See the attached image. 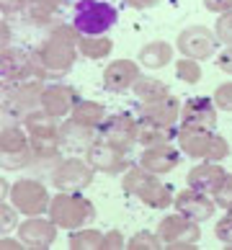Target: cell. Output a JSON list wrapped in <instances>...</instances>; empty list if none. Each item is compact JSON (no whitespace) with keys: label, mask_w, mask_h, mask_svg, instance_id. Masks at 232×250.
I'll return each instance as SVG.
<instances>
[{"label":"cell","mask_w":232,"mask_h":250,"mask_svg":"<svg viewBox=\"0 0 232 250\" xmlns=\"http://www.w3.org/2000/svg\"><path fill=\"white\" fill-rule=\"evenodd\" d=\"M49 219L62 229H80L85 225H93L96 219V207L83 199L75 191H60L57 196H52L49 204Z\"/></svg>","instance_id":"1"},{"label":"cell","mask_w":232,"mask_h":250,"mask_svg":"<svg viewBox=\"0 0 232 250\" xmlns=\"http://www.w3.org/2000/svg\"><path fill=\"white\" fill-rule=\"evenodd\" d=\"M124 191L129 196H137L139 201H145L150 209H165L173 207V191L170 186H165L163 181H157V175L145 170L142 165L129 168L124 173Z\"/></svg>","instance_id":"2"},{"label":"cell","mask_w":232,"mask_h":250,"mask_svg":"<svg viewBox=\"0 0 232 250\" xmlns=\"http://www.w3.org/2000/svg\"><path fill=\"white\" fill-rule=\"evenodd\" d=\"M0 155H3V170H21L36 163L31 150L29 132L21 122H3L0 129Z\"/></svg>","instance_id":"3"},{"label":"cell","mask_w":232,"mask_h":250,"mask_svg":"<svg viewBox=\"0 0 232 250\" xmlns=\"http://www.w3.org/2000/svg\"><path fill=\"white\" fill-rule=\"evenodd\" d=\"M116 23V11L106 0H78L75 13H72V26L75 31L85 36H101Z\"/></svg>","instance_id":"4"},{"label":"cell","mask_w":232,"mask_h":250,"mask_svg":"<svg viewBox=\"0 0 232 250\" xmlns=\"http://www.w3.org/2000/svg\"><path fill=\"white\" fill-rule=\"evenodd\" d=\"M8 201L26 217H42L44 211H49L52 196H49V191H46L44 183L34 181V178H21L11 186Z\"/></svg>","instance_id":"5"},{"label":"cell","mask_w":232,"mask_h":250,"mask_svg":"<svg viewBox=\"0 0 232 250\" xmlns=\"http://www.w3.org/2000/svg\"><path fill=\"white\" fill-rule=\"evenodd\" d=\"M157 235L163 237L165 248L186 250V248H196L199 245L201 227H199V222H193L189 217H183L181 211H175V214H168V217L160 219V225H157Z\"/></svg>","instance_id":"6"},{"label":"cell","mask_w":232,"mask_h":250,"mask_svg":"<svg viewBox=\"0 0 232 250\" xmlns=\"http://www.w3.org/2000/svg\"><path fill=\"white\" fill-rule=\"evenodd\" d=\"M93 173L96 168L88 160H80V157L70 155L67 160H60L57 168L52 170V186L57 191H85L93 183Z\"/></svg>","instance_id":"7"},{"label":"cell","mask_w":232,"mask_h":250,"mask_svg":"<svg viewBox=\"0 0 232 250\" xmlns=\"http://www.w3.org/2000/svg\"><path fill=\"white\" fill-rule=\"evenodd\" d=\"M85 160L96 168V173H106V175H119V173L129 170L127 150H122V147H116L111 142H104V140H96L88 147Z\"/></svg>","instance_id":"8"},{"label":"cell","mask_w":232,"mask_h":250,"mask_svg":"<svg viewBox=\"0 0 232 250\" xmlns=\"http://www.w3.org/2000/svg\"><path fill=\"white\" fill-rule=\"evenodd\" d=\"M178 126L214 132V129H217V104H214V101H209V98H189L181 106Z\"/></svg>","instance_id":"9"},{"label":"cell","mask_w":232,"mask_h":250,"mask_svg":"<svg viewBox=\"0 0 232 250\" xmlns=\"http://www.w3.org/2000/svg\"><path fill=\"white\" fill-rule=\"evenodd\" d=\"M173 207L175 211H181L183 217H189L193 222H209L211 217H214V211H217V201L214 199H209V193H201L196 188H186V191H178L175 193V199H173Z\"/></svg>","instance_id":"10"},{"label":"cell","mask_w":232,"mask_h":250,"mask_svg":"<svg viewBox=\"0 0 232 250\" xmlns=\"http://www.w3.org/2000/svg\"><path fill=\"white\" fill-rule=\"evenodd\" d=\"M137 129H139V122H132L129 116H106L96 132H98V140L111 142L122 147V150H129L137 142Z\"/></svg>","instance_id":"11"},{"label":"cell","mask_w":232,"mask_h":250,"mask_svg":"<svg viewBox=\"0 0 232 250\" xmlns=\"http://www.w3.org/2000/svg\"><path fill=\"white\" fill-rule=\"evenodd\" d=\"M18 237L26 243V248H34V250L52 248V243L57 240V225H54L52 219L26 217L21 225H18Z\"/></svg>","instance_id":"12"},{"label":"cell","mask_w":232,"mask_h":250,"mask_svg":"<svg viewBox=\"0 0 232 250\" xmlns=\"http://www.w3.org/2000/svg\"><path fill=\"white\" fill-rule=\"evenodd\" d=\"M42 93H44V90L36 85V83L31 85V80H29L26 85L16 88L13 93L5 98L3 111H11V119H13V122H23V119L29 116L31 111L42 108Z\"/></svg>","instance_id":"13"},{"label":"cell","mask_w":232,"mask_h":250,"mask_svg":"<svg viewBox=\"0 0 232 250\" xmlns=\"http://www.w3.org/2000/svg\"><path fill=\"white\" fill-rule=\"evenodd\" d=\"M181 163V152L175 150V145H155V147H145V152L139 155V165L145 170H150L155 175H165L178 168Z\"/></svg>","instance_id":"14"},{"label":"cell","mask_w":232,"mask_h":250,"mask_svg":"<svg viewBox=\"0 0 232 250\" xmlns=\"http://www.w3.org/2000/svg\"><path fill=\"white\" fill-rule=\"evenodd\" d=\"M225 168H222V163H214V160H204L199 165H193V168L189 170V175H186V183H189L191 188H196L201 193H214L219 188L222 178H225Z\"/></svg>","instance_id":"15"},{"label":"cell","mask_w":232,"mask_h":250,"mask_svg":"<svg viewBox=\"0 0 232 250\" xmlns=\"http://www.w3.org/2000/svg\"><path fill=\"white\" fill-rule=\"evenodd\" d=\"M98 140V132L90 126L75 124L72 119H67L64 124H60V145L62 150H67L70 155L78 152H88V147Z\"/></svg>","instance_id":"16"},{"label":"cell","mask_w":232,"mask_h":250,"mask_svg":"<svg viewBox=\"0 0 232 250\" xmlns=\"http://www.w3.org/2000/svg\"><path fill=\"white\" fill-rule=\"evenodd\" d=\"M139 119H150V122H157V124H175V122L181 119L178 98H173L170 93H165V96H160V98L142 101Z\"/></svg>","instance_id":"17"},{"label":"cell","mask_w":232,"mask_h":250,"mask_svg":"<svg viewBox=\"0 0 232 250\" xmlns=\"http://www.w3.org/2000/svg\"><path fill=\"white\" fill-rule=\"evenodd\" d=\"M178 129L175 124H157L150 119H139L137 129V145L142 147H155V145H173L178 142Z\"/></svg>","instance_id":"18"},{"label":"cell","mask_w":232,"mask_h":250,"mask_svg":"<svg viewBox=\"0 0 232 250\" xmlns=\"http://www.w3.org/2000/svg\"><path fill=\"white\" fill-rule=\"evenodd\" d=\"M75 90L67 88V85H52L42 93V108L46 114H52L54 119H62V116H70L72 108H75Z\"/></svg>","instance_id":"19"},{"label":"cell","mask_w":232,"mask_h":250,"mask_svg":"<svg viewBox=\"0 0 232 250\" xmlns=\"http://www.w3.org/2000/svg\"><path fill=\"white\" fill-rule=\"evenodd\" d=\"M211 137L214 132H204V129H178V147L181 152H186L193 160H207L209 157V147H211Z\"/></svg>","instance_id":"20"},{"label":"cell","mask_w":232,"mask_h":250,"mask_svg":"<svg viewBox=\"0 0 232 250\" xmlns=\"http://www.w3.org/2000/svg\"><path fill=\"white\" fill-rule=\"evenodd\" d=\"M178 47H181V52L186 54V57L204 60V57L211 54V49H214V39L209 36L207 29H189V31L181 34Z\"/></svg>","instance_id":"21"},{"label":"cell","mask_w":232,"mask_h":250,"mask_svg":"<svg viewBox=\"0 0 232 250\" xmlns=\"http://www.w3.org/2000/svg\"><path fill=\"white\" fill-rule=\"evenodd\" d=\"M139 80V72L132 62H114L111 67L104 72V85L106 90H114V93H124V90H129L134 85V83Z\"/></svg>","instance_id":"22"},{"label":"cell","mask_w":232,"mask_h":250,"mask_svg":"<svg viewBox=\"0 0 232 250\" xmlns=\"http://www.w3.org/2000/svg\"><path fill=\"white\" fill-rule=\"evenodd\" d=\"M75 60V52H72V39H54L44 52V67L52 72H64Z\"/></svg>","instance_id":"23"},{"label":"cell","mask_w":232,"mask_h":250,"mask_svg":"<svg viewBox=\"0 0 232 250\" xmlns=\"http://www.w3.org/2000/svg\"><path fill=\"white\" fill-rule=\"evenodd\" d=\"M26 126V132H29V137H57L60 140V124H57V119H54L52 114H46V111L42 108H36L31 111L29 116L21 122Z\"/></svg>","instance_id":"24"},{"label":"cell","mask_w":232,"mask_h":250,"mask_svg":"<svg viewBox=\"0 0 232 250\" xmlns=\"http://www.w3.org/2000/svg\"><path fill=\"white\" fill-rule=\"evenodd\" d=\"M70 119L75 124H83V126H90V129H98L101 122L106 119V108L101 104H93V101H78L75 108H72Z\"/></svg>","instance_id":"25"},{"label":"cell","mask_w":232,"mask_h":250,"mask_svg":"<svg viewBox=\"0 0 232 250\" xmlns=\"http://www.w3.org/2000/svg\"><path fill=\"white\" fill-rule=\"evenodd\" d=\"M70 250H101L104 245V232L96 227H80L70 232Z\"/></svg>","instance_id":"26"},{"label":"cell","mask_w":232,"mask_h":250,"mask_svg":"<svg viewBox=\"0 0 232 250\" xmlns=\"http://www.w3.org/2000/svg\"><path fill=\"white\" fill-rule=\"evenodd\" d=\"M31 150L36 155V163H46V160H57L60 163V150L62 145L57 137H29Z\"/></svg>","instance_id":"27"},{"label":"cell","mask_w":232,"mask_h":250,"mask_svg":"<svg viewBox=\"0 0 232 250\" xmlns=\"http://www.w3.org/2000/svg\"><path fill=\"white\" fill-rule=\"evenodd\" d=\"M139 60H142V64H147V67H163V64H168V60H170V47L163 42L150 44V47L142 49Z\"/></svg>","instance_id":"28"},{"label":"cell","mask_w":232,"mask_h":250,"mask_svg":"<svg viewBox=\"0 0 232 250\" xmlns=\"http://www.w3.org/2000/svg\"><path fill=\"white\" fill-rule=\"evenodd\" d=\"M134 93L139 101H152V98H160L168 93V88L163 85L160 80H152V78H139L134 83Z\"/></svg>","instance_id":"29"},{"label":"cell","mask_w":232,"mask_h":250,"mask_svg":"<svg viewBox=\"0 0 232 250\" xmlns=\"http://www.w3.org/2000/svg\"><path fill=\"white\" fill-rule=\"evenodd\" d=\"M127 248L129 250H157V248H165V243H163V237L157 235V232L142 229V232H137V235L129 237Z\"/></svg>","instance_id":"30"},{"label":"cell","mask_w":232,"mask_h":250,"mask_svg":"<svg viewBox=\"0 0 232 250\" xmlns=\"http://www.w3.org/2000/svg\"><path fill=\"white\" fill-rule=\"evenodd\" d=\"M211 199L217 201V207H219V209H225V211L232 209V173H227L225 178H222L219 188L211 193Z\"/></svg>","instance_id":"31"},{"label":"cell","mask_w":232,"mask_h":250,"mask_svg":"<svg viewBox=\"0 0 232 250\" xmlns=\"http://www.w3.org/2000/svg\"><path fill=\"white\" fill-rule=\"evenodd\" d=\"M18 214H21V211H18L11 201H3V207H0V229H3V235H8V229H18V225H21Z\"/></svg>","instance_id":"32"},{"label":"cell","mask_w":232,"mask_h":250,"mask_svg":"<svg viewBox=\"0 0 232 250\" xmlns=\"http://www.w3.org/2000/svg\"><path fill=\"white\" fill-rule=\"evenodd\" d=\"M175 72H178V78L183 83H199V78H201V70H199V64L193 60H181L178 67H175Z\"/></svg>","instance_id":"33"},{"label":"cell","mask_w":232,"mask_h":250,"mask_svg":"<svg viewBox=\"0 0 232 250\" xmlns=\"http://www.w3.org/2000/svg\"><path fill=\"white\" fill-rule=\"evenodd\" d=\"M108 49H111V44L106 39H93V36H90V39H83V52H85L88 57H93V60H96V57H106Z\"/></svg>","instance_id":"34"},{"label":"cell","mask_w":232,"mask_h":250,"mask_svg":"<svg viewBox=\"0 0 232 250\" xmlns=\"http://www.w3.org/2000/svg\"><path fill=\"white\" fill-rule=\"evenodd\" d=\"M227 155H230V145H227V140H225L222 134H217V132H214V137H211V147H209V157H207V160L222 163Z\"/></svg>","instance_id":"35"},{"label":"cell","mask_w":232,"mask_h":250,"mask_svg":"<svg viewBox=\"0 0 232 250\" xmlns=\"http://www.w3.org/2000/svg\"><path fill=\"white\" fill-rule=\"evenodd\" d=\"M214 235H217V240H222L227 248H232V209L214 225Z\"/></svg>","instance_id":"36"},{"label":"cell","mask_w":232,"mask_h":250,"mask_svg":"<svg viewBox=\"0 0 232 250\" xmlns=\"http://www.w3.org/2000/svg\"><path fill=\"white\" fill-rule=\"evenodd\" d=\"M214 104H217V108H222V111H232V83H225V85L217 88Z\"/></svg>","instance_id":"37"},{"label":"cell","mask_w":232,"mask_h":250,"mask_svg":"<svg viewBox=\"0 0 232 250\" xmlns=\"http://www.w3.org/2000/svg\"><path fill=\"white\" fill-rule=\"evenodd\" d=\"M119 248H127V240L119 229H111V232H104V245L101 250H119Z\"/></svg>","instance_id":"38"},{"label":"cell","mask_w":232,"mask_h":250,"mask_svg":"<svg viewBox=\"0 0 232 250\" xmlns=\"http://www.w3.org/2000/svg\"><path fill=\"white\" fill-rule=\"evenodd\" d=\"M217 36H219L222 42L232 44V13L225 16V18H219V23H217Z\"/></svg>","instance_id":"39"},{"label":"cell","mask_w":232,"mask_h":250,"mask_svg":"<svg viewBox=\"0 0 232 250\" xmlns=\"http://www.w3.org/2000/svg\"><path fill=\"white\" fill-rule=\"evenodd\" d=\"M0 245H3V250H18V248H26L23 240L18 243V240H11L8 235H3V240H0Z\"/></svg>","instance_id":"40"},{"label":"cell","mask_w":232,"mask_h":250,"mask_svg":"<svg viewBox=\"0 0 232 250\" xmlns=\"http://www.w3.org/2000/svg\"><path fill=\"white\" fill-rule=\"evenodd\" d=\"M207 5L211 8V11H227V8L232 5V0H207Z\"/></svg>","instance_id":"41"},{"label":"cell","mask_w":232,"mask_h":250,"mask_svg":"<svg viewBox=\"0 0 232 250\" xmlns=\"http://www.w3.org/2000/svg\"><path fill=\"white\" fill-rule=\"evenodd\" d=\"M219 67L232 75V52H227V54H222V57H219Z\"/></svg>","instance_id":"42"}]
</instances>
